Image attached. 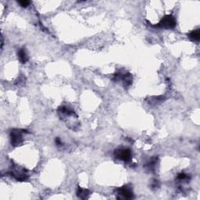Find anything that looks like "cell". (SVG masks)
I'll return each instance as SVG.
<instances>
[{
    "label": "cell",
    "instance_id": "cell-2",
    "mask_svg": "<svg viewBox=\"0 0 200 200\" xmlns=\"http://www.w3.org/2000/svg\"><path fill=\"white\" fill-rule=\"evenodd\" d=\"M157 28H166V29H172L176 27V19L172 15H166L161 19L158 24L156 25Z\"/></svg>",
    "mask_w": 200,
    "mask_h": 200
},
{
    "label": "cell",
    "instance_id": "cell-13",
    "mask_svg": "<svg viewBox=\"0 0 200 200\" xmlns=\"http://www.w3.org/2000/svg\"><path fill=\"white\" fill-rule=\"evenodd\" d=\"M55 141H56V144L57 146H63V142L59 138H56V139H55Z\"/></svg>",
    "mask_w": 200,
    "mask_h": 200
},
{
    "label": "cell",
    "instance_id": "cell-3",
    "mask_svg": "<svg viewBox=\"0 0 200 200\" xmlns=\"http://www.w3.org/2000/svg\"><path fill=\"white\" fill-rule=\"evenodd\" d=\"M117 199H131L134 198V193L130 186H123L118 188L117 190Z\"/></svg>",
    "mask_w": 200,
    "mask_h": 200
},
{
    "label": "cell",
    "instance_id": "cell-7",
    "mask_svg": "<svg viewBox=\"0 0 200 200\" xmlns=\"http://www.w3.org/2000/svg\"><path fill=\"white\" fill-rule=\"evenodd\" d=\"M121 81H123L124 87H129L132 84V81H133V78L132 75L130 73H126L122 75V78Z\"/></svg>",
    "mask_w": 200,
    "mask_h": 200
},
{
    "label": "cell",
    "instance_id": "cell-6",
    "mask_svg": "<svg viewBox=\"0 0 200 200\" xmlns=\"http://www.w3.org/2000/svg\"><path fill=\"white\" fill-rule=\"evenodd\" d=\"M17 56H18V59L21 64H25V63L28 62V54H27L26 49H20L18 50V53H17Z\"/></svg>",
    "mask_w": 200,
    "mask_h": 200
},
{
    "label": "cell",
    "instance_id": "cell-10",
    "mask_svg": "<svg viewBox=\"0 0 200 200\" xmlns=\"http://www.w3.org/2000/svg\"><path fill=\"white\" fill-rule=\"evenodd\" d=\"M156 163H157V159L156 158H152V160H151L148 163V169L151 170V171L154 170L156 165Z\"/></svg>",
    "mask_w": 200,
    "mask_h": 200
},
{
    "label": "cell",
    "instance_id": "cell-8",
    "mask_svg": "<svg viewBox=\"0 0 200 200\" xmlns=\"http://www.w3.org/2000/svg\"><path fill=\"white\" fill-rule=\"evenodd\" d=\"M77 196H78L80 199H87L89 196V190L86 189V188H80L79 187V188H78V191H77Z\"/></svg>",
    "mask_w": 200,
    "mask_h": 200
},
{
    "label": "cell",
    "instance_id": "cell-12",
    "mask_svg": "<svg viewBox=\"0 0 200 200\" xmlns=\"http://www.w3.org/2000/svg\"><path fill=\"white\" fill-rule=\"evenodd\" d=\"M18 3L22 6V7H28V5L30 4L29 1H27V0H22V1H18Z\"/></svg>",
    "mask_w": 200,
    "mask_h": 200
},
{
    "label": "cell",
    "instance_id": "cell-9",
    "mask_svg": "<svg viewBox=\"0 0 200 200\" xmlns=\"http://www.w3.org/2000/svg\"><path fill=\"white\" fill-rule=\"evenodd\" d=\"M189 38L191 39L193 42H199V38H200V33H199V30H194V31H192L189 34Z\"/></svg>",
    "mask_w": 200,
    "mask_h": 200
},
{
    "label": "cell",
    "instance_id": "cell-11",
    "mask_svg": "<svg viewBox=\"0 0 200 200\" xmlns=\"http://www.w3.org/2000/svg\"><path fill=\"white\" fill-rule=\"evenodd\" d=\"M177 179H178L179 181H185L187 180V179H188V174H184V173H182V174H178Z\"/></svg>",
    "mask_w": 200,
    "mask_h": 200
},
{
    "label": "cell",
    "instance_id": "cell-5",
    "mask_svg": "<svg viewBox=\"0 0 200 200\" xmlns=\"http://www.w3.org/2000/svg\"><path fill=\"white\" fill-rule=\"evenodd\" d=\"M9 174H11V176L15 177L17 181H19V182H24V181H26L28 177V175L26 174L24 170L19 169V167L13 168V169L10 171Z\"/></svg>",
    "mask_w": 200,
    "mask_h": 200
},
{
    "label": "cell",
    "instance_id": "cell-4",
    "mask_svg": "<svg viewBox=\"0 0 200 200\" xmlns=\"http://www.w3.org/2000/svg\"><path fill=\"white\" fill-rule=\"evenodd\" d=\"M25 131H22L19 129H13L10 132V141L13 146H17L23 141V135L22 133Z\"/></svg>",
    "mask_w": 200,
    "mask_h": 200
},
{
    "label": "cell",
    "instance_id": "cell-1",
    "mask_svg": "<svg viewBox=\"0 0 200 200\" xmlns=\"http://www.w3.org/2000/svg\"><path fill=\"white\" fill-rule=\"evenodd\" d=\"M114 156L117 160L124 162H129L131 160L132 152L127 148H119L114 152Z\"/></svg>",
    "mask_w": 200,
    "mask_h": 200
}]
</instances>
